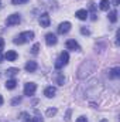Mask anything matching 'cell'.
Wrapping results in <instances>:
<instances>
[{"instance_id": "3957f363", "label": "cell", "mask_w": 120, "mask_h": 122, "mask_svg": "<svg viewBox=\"0 0 120 122\" xmlns=\"http://www.w3.org/2000/svg\"><path fill=\"white\" fill-rule=\"evenodd\" d=\"M68 61H69V54H68L66 51L61 53V56L58 57V60L55 61V68H57V70L62 68L64 65H66V64H68Z\"/></svg>"}, {"instance_id": "d4e9b609", "label": "cell", "mask_w": 120, "mask_h": 122, "mask_svg": "<svg viewBox=\"0 0 120 122\" xmlns=\"http://www.w3.org/2000/svg\"><path fill=\"white\" fill-rule=\"evenodd\" d=\"M11 3L13 4H24V3H27V0H11Z\"/></svg>"}, {"instance_id": "836d02e7", "label": "cell", "mask_w": 120, "mask_h": 122, "mask_svg": "<svg viewBox=\"0 0 120 122\" xmlns=\"http://www.w3.org/2000/svg\"><path fill=\"white\" fill-rule=\"evenodd\" d=\"M0 6H1V0H0Z\"/></svg>"}, {"instance_id": "44dd1931", "label": "cell", "mask_w": 120, "mask_h": 122, "mask_svg": "<svg viewBox=\"0 0 120 122\" xmlns=\"http://www.w3.org/2000/svg\"><path fill=\"white\" fill-rule=\"evenodd\" d=\"M57 114V108H50L47 109V117H54Z\"/></svg>"}, {"instance_id": "cb8c5ba5", "label": "cell", "mask_w": 120, "mask_h": 122, "mask_svg": "<svg viewBox=\"0 0 120 122\" xmlns=\"http://www.w3.org/2000/svg\"><path fill=\"white\" fill-rule=\"evenodd\" d=\"M20 117H21V119H23V121H28V119L31 118V117L28 115V114H27V112H23V114H21Z\"/></svg>"}, {"instance_id": "83f0119b", "label": "cell", "mask_w": 120, "mask_h": 122, "mask_svg": "<svg viewBox=\"0 0 120 122\" xmlns=\"http://www.w3.org/2000/svg\"><path fill=\"white\" fill-rule=\"evenodd\" d=\"M81 33H82V34H85V36H88V34H89V30H88V29H85V27H82V29H81Z\"/></svg>"}, {"instance_id": "6da1fadb", "label": "cell", "mask_w": 120, "mask_h": 122, "mask_svg": "<svg viewBox=\"0 0 120 122\" xmlns=\"http://www.w3.org/2000/svg\"><path fill=\"white\" fill-rule=\"evenodd\" d=\"M32 38H34V33H32V31H23V33L18 34L13 41H14V44H24V43L32 40Z\"/></svg>"}, {"instance_id": "2e32d148", "label": "cell", "mask_w": 120, "mask_h": 122, "mask_svg": "<svg viewBox=\"0 0 120 122\" xmlns=\"http://www.w3.org/2000/svg\"><path fill=\"white\" fill-rule=\"evenodd\" d=\"M18 72H20V70H18V68H9V70L6 71V75H7V77H10V78H13V77H16Z\"/></svg>"}, {"instance_id": "7402d4cb", "label": "cell", "mask_w": 120, "mask_h": 122, "mask_svg": "<svg viewBox=\"0 0 120 122\" xmlns=\"http://www.w3.org/2000/svg\"><path fill=\"white\" fill-rule=\"evenodd\" d=\"M64 82H65V77H64L62 74H60V75H58V78H57V84L64 85Z\"/></svg>"}, {"instance_id": "9c48e42d", "label": "cell", "mask_w": 120, "mask_h": 122, "mask_svg": "<svg viewBox=\"0 0 120 122\" xmlns=\"http://www.w3.org/2000/svg\"><path fill=\"white\" fill-rule=\"evenodd\" d=\"M66 48H68V50H74V51H79V50H81L78 41H75V40H68V41H66Z\"/></svg>"}, {"instance_id": "9a60e30c", "label": "cell", "mask_w": 120, "mask_h": 122, "mask_svg": "<svg viewBox=\"0 0 120 122\" xmlns=\"http://www.w3.org/2000/svg\"><path fill=\"white\" fill-rule=\"evenodd\" d=\"M109 77L110 78H119L120 77V67H115L113 70L109 71Z\"/></svg>"}, {"instance_id": "7a4b0ae2", "label": "cell", "mask_w": 120, "mask_h": 122, "mask_svg": "<svg viewBox=\"0 0 120 122\" xmlns=\"http://www.w3.org/2000/svg\"><path fill=\"white\" fill-rule=\"evenodd\" d=\"M89 61L90 60H88V61H85L81 67H79V70H78V77L79 78H85V77H88L90 72H93V70L96 68V67H88V64H89Z\"/></svg>"}, {"instance_id": "4dcf8cb0", "label": "cell", "mask_w": 120, "mask_h": 122, "mask_svg": "<svg viewBox=\"0 0 120 122\" xmlns=\"http://www.w3.org/2000/svg\"><path fill=\"white\" fill-rule=\"evenodd\" d=\"M1 104H3V97L0 95V107H1Z\"/></svg>"}, {"instance_id": "8fae6325", "label": "cell", "mask_w": 120, "mask_h": 122, "mask_svg": "<svg viewBox=\"0 0 120 122\" xmlns=\"http://www.w3.org/2000/svg\"><path fill=\"white\" fill-rule=\"evenodd\" d=\"M55 92H57L55 87H47L45 91H44V95H45L47 98H52V97H55Z\"/></svg>"}, {"instance_id": "ac0fdd59", "label": "cell", "mask_w": 120, "mask_h": 122, "mask_svg": "<svg viewBox=\"0 0 120 122\" xmlns=\"http://www.w3.org/2000/svg\"><path fill=\"white\" fill-rule=\"evenodd\" d=\"M109 21H110V23H116V21H117V11H116V10L109 11Z\"/></svg>"}, {"instance_id": "4316f807", "label": "cell", "mask_w": 120, "mask_h": 122, "mask_svg": "<svg viewBox=\"0 0 120 122\" xmlns=\"http://www.w3.org/2000/svg\"><path fill=\"white\" fill-rule=\"evenodd\" d=\"M76 122H88V119H86V117H79L76 119Z\"/></svg>"}, {"instance_id": "d6986e66", "label": "cell", "mask_w": 120, "mask_h": 122, "mask_svg": "<svg viewBox=\"0 0 120 122\" xmlns=\"http://www.w3.org/2000/svg\"><path fill=\"white\" fill-rule=\"evenodd\" d=\"M89 9H90V19L92 20H96L97 17H96V10H95V4L90 1L89 3Z\"/></svg>"}, {"instance_id": "5bb4252c", "label": "cell", "mask_w": 120, "mask_h": 122, "mask_svg": "<svg viewBox=\"0 0 120 122\" xmlns=\"http://www.w3.org/2000/svg\"><path fill=\"white\" fill-rule=\"evenodd\" d=\"M16 87H17V81L14 78H10V80L6 81V88L7 90H14Z\"/></svg>"}, {"instance_id": "30bf717a", "label": "cell", "mask_w": 120, "mask_h": 122, "mask_svg": "<svg viewBox=\"0 0 120 122\" xmlns=\"http://www.w3.org/2000/svg\"><path fill=\"white\" fill-rule=\"evenodd\" d=\"M75 16H76L79 20H86V19H88V16H89V13H88V10L81 9V10H78V11L75 13Z\"/></svg>"}, {"instance_id": "52a82bcc", "label": "cell", "mask_w": 120, "mask_h": 122, "mask_svg": "<svg viewBox=\"0 0 120 122\" xmlns=\"http://www.w3.org/2000/svg\"><path fill=\"white\" fill-rule=\"evenodd\" d=\"M57 36L54 34V33H48L47 36H45V43L48 44V46H55L57 44Z\"/></svg>"}, {"instance_id": "ffe728a7", "label": "cell", "mask_w": 120, "mask_h": 122, "mask_svg": "<svg viewBox=\"0 0 120 122\" xmlns=\"http://www.w3.org/2000/svg\"><path fill=\"white\" fill-rule=\"evenodd\" d=\"M38 50H40V44L35 43V44L32 46V48H31V53H32L34 56H37V54H38Z\"/></svg>"}, {"instance_id": "277c9868", "label": "cell", "mask_w": 120, "mask_h": 122, "mask_svg": "<svg viewBox=\"0 0 120 122\" xmlns=\"http://www.w3.org/2000/svg\"><path fill=\"white\" fill-rule=\"evenodd\" d=\"M20 21H21L20 14H18V13H14V14H11V16L7 17V20H6V26H16V24H18Z\"/></svg>"}, {"instance_id": "603a6c76", "label": "cell", "mask_w": 120, "mask_h": 122, "mask_svg": "<svg viewBox=\"0 0 120 122\" xmlns=\"http://www.w3.org/2000/svg\"><path fill=\"white\" fill-rule=\"evenodd\" d=\"M27 122H44V119L41 117H34V118H30Z\"/></svg>"}, {"instance_id": "1f68e13d", "label": "cell", "mask_w": 120, "mask_h": 122, "mask_svg": "<svg viewBox=\"0 0 120 122\" xmlns=\"http://www.w3.org/2000/svg\"><path fill=\"white\" fill-rule=\"evenodd\" d=\"M3 58H4V57H3V56H1V53H0V62L3 61Z\"/></svg>"}, {"instance_id": "d6a6232c", "label": "cell", "mask_w": 120, "mask_h": 122, "mask_svg": "<svg viewBox=\"0 0 120 122\" xmlns=\"http://www.w3.org/2000/svg\"><path fill=\"white\" fill-rule=\"evenodd\" d=\"M100 122H107V119H102Z\"/></svg>"}, {"instance_id": "8992f818", "label": "cell", "mask_w": 120, "mask_h": 122, "mask_svg": "<svg viewBox=\"0 0 120 122\" xmlns=\"http://www.w3.org/2000/svg\"><path fill=\"white\" fill-rule=\"evenodd\" d=\"M69 30H71V23L69 21H64L58 26V33L60 34H66Z\"/></svg>"}, {"instance_id": "f546056e", "label": "cell", "mask_w": 120, "mask_h": 122, "mask_svg": "<svg viewBox=\"0 0 120 122\" xmlns=\"http://www.w3.org/2000/svg\"><path fill=\"white\" fill-rule=\"evenodd\" d=\"M113 6H119V0H113Z\"/></svg>"}, {"instance_id": "5b68a950", "label": "cell", "mask_w": 120, "mask_h": 122, "mask_svg": "<svg viewBox=\"0 0 120 122\" xmlns=\"http://www.w3.org/2000/svg\"><path fill=\"white\" fill-rule=\"evenodd\" d=\"M35 91H37V84H34V82H27V84L24 85V95L31 97V95H34Z\"/></svg>"}, {"instance_id": "f1b7e54d", "label": "cell", "mask_w": 120, "mask_h": 122, "mask_svg": "<svg viewBox=\"0 0 120 122\" xmlns=\"http://www.w3.org/2000/svg\"><path fill=\"white\" fill-rule=\"evenodd\" d=\"M3 48H4V40H3V38H0V53L3 51Z\"/></svg>"}, {"instance_id": "ba28073f", "label": "cell", "mask_w": 120, "mask_h": 122, "mask_svg": "<svg viewBox=\"0 0 120 122\" xmlns=\"http://www.w3.org/2000/svg\"><path fill=\"white\" fill-rule=\"evenodd\" d=\"M40 24H41V27H48L50 26V16H48V13H42L40 16Z\"/></svg>"}, {"instance_id": "484cf974", "label": "cell", "mask_w": 120, "mask_h": 122, "mask_svg": "<svg viewBox=\"0 0 120 122\" xmlns=\"http://www.w3.org/2000/svg\"><path fill=\"white\" fill-rule=\"evenodd\" d=\"M20 102H21V98H20V97H17V98H14V99L11 101L13 105H17V104H20Z\"/></svg>"}, {"instance_id": "e0dca14e", "label": "cell", "mask_w": 120, "mask_h": 122, "mask_svg": "<svg viewBox=\"0 0 120 122\" xmlns=\"http://www.w3.org/2000/svg\"><path fill=\"white\" fill-rule=\"evenodd\" d=\"M109 6H110V1H109V0H100V4H99L100 10L107 11V10H109Z\"/></svg>"}, {"instance_id": "4fadbf2b", "label": "cell", "mask_w": 120, "mask_h": 122, "mask_svg": "<svg viewBox=\"0 0 120 122\" xmlns=\"http://www.w3.org/2000/svg\"><path fill=\"white\" fill-rule=\"evenodd\" d=\"M4 58H6L7 61H14L16 58H17V53H16V51H13V50H10V51H7V53H6Z\"/></svg>"}, {"instance_id": "7c38bea8", "label": "cell", "mask_w": 120, "mask_h": 122, "mask_svg": "<svg viewBox=\"0 0 120 122\" xmlns=\"http://www.w3.org/2000/svg\"><path fill=\"white\" fill-rule=\"evenodd\" d=\"M35 70H37V62H35V61H28V62L26 64V71L34 72Z\"/></svg>"}]
</instances>
